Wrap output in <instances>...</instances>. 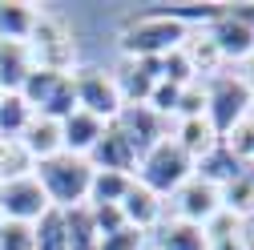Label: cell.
Instances as JSON below:
<instances>
[{
	"mask_svg": "<svg viewBox=\"0 0 254 250\" xmlns=\"http://www.w3.org/2000/svg\"><path fill=\"white\" fill-rule=\"evenodd\" d=\"M45 210H53V206H49L41 182L33 174L12 178V182H0V214H4L8 222H28V226H33Z\"/></svg>",
	"mask_w": 254,
	"mask_h": 250,
	"instance_id": "obj_8",
	"label": "cell"
},
{
	"mask_svg": "<svg viewBox=\"0 0 254 250\" xmlns=\"http://www.w3.org/2000/svg\"><path fill=\"white\" fill-rule=\"evenodd\" d=\"M222 210H230L234 218H250L254 214V174H238L230 186H222Z\"/></svg>",
	"mask_w": 254,
	"mask_h": 250,
	"instance_id": "obj_25",
	"label": "cell"
},
{
	"mask_svg": "<svg viewBox=\"0 0 254 250\" xmlns=\"http://www.w3.org/2000/svg\"><path fill=\"white\" fill-rule=\"evenodd\" d=\"M20 145L28 149L33 166L45 162V158H57V153H65V141H61V121L33 117V121H28V129L20 133Z\"/></svg>",
	"mask_w": 254,
	"mask_h": 250,
	"instance_id": "obj_14",
	"label": "cell"
},
{
	"mask_svg": "<svg viewBox=\"0 0 254 250\" xmlns=\"http://www.w3.org/2000/svg\"><path fill=\"white\" fill-rule=\"evenodd\" d=\"M65 230H69V250H97L101 246V234H97V226H93L89 206L65 210Z\"/></svg>",
	"mask_w": 254,
	"mask_h": 250,
	"instance_id": "obj_24",
	"label": "cell"
},
{
	"mask_svg": "<svg viewBox=\"0 0 254 250\" xmlns=\"http://www.w3.org/2000/svg\"><path fill=\"white\" fill-rule=\"evenodd\" d=\"M105 121L93 117L85 109H73L65 121H61V141H65V153H77V158H89V149L101 141Z\"/></svg>",
	"mask_w": 254,
	"mask_h": 250,
	"instance_id": "obj_13",
	"label": "cell"
},
{
	"mask_svg": "<svg viewBox=\"0 0 254 250\" xmlns=\"http://www.w3.org/2000/svg\"><path fill=\"white\" fill-rule=\"evenodd\" d=\"M117 125H121V133L133 141L137 162H141V153H149L157 141H166V137H170V117L153 113L149 105H125V109L117 113Z\"/></svg>",
	"mask_w": 254,
	"mask_h": 250,
	"instance_id": "obj_9",
	"label": "cell"
},
{
	"mask_svg": "<svg viewBox=\"0 0 254 250\" xmlns=\"http://www.w3.org/2000/svg\"><path fill=\"white\" fill-rule=\"evenodd\" d=\"M182 53H186V61H190V69H194L198 81H202V77L210 81L214 73H222V57H218L214 41L206 37V28H190L186 41H182Z\"/></svg>",
	"mask_w": 254,
	"mask_h": 250,
	"instance_id": "obj_18",
	"label": "cell"
},
{
	"mask_svg": "<svg viewBox=\"0 0 254 250\" xmlns=\"http://www.w3.org/2000/svg\"><path fill=\"white\" fill-rule=\"evenodd\" d=\"M24 105L33 109V117H49V121H65L77 109V89H73V73H53V69H33L20 85Z\"/></svg>",
	"mask_w": 254,
	"mask_h": 250,
	"instance_id": "obj_5",
	"label": "cell"
},
{
	"mask_svg": "<svg viewBox=\"0 0 254 250\" xmlns=\"http://www.w3.org/2000/svg\"><path fill=\"white\" fill-rule=\"evenodd\" d=\"M33 53H28V45L20 41H0V89L4 93H20L24 77L33 73Z\"/></svg>",
	"mask_w": 254,
	"mask_h": 250,
	"instance_id": "obj_17",
	"label": "cell"
},
{
	"mask_svg": "<svg viewBox=\"0 0 254 250\" xmlns=\"http://www.w3.org/2000/svg\"><path fill=\"white\" fill-rule=\"evenodd\" d=\"M121 214H125V222H129V226H137L145 234V230H153L157 222H162V198H157L153 190H145L141 182H133L129 194L121 198Z\"/></svg>",
	"mask_w": 254,
	"mask_h": 250,
	"instance_id": "obj_15",
	"label": "cell"
},
{
	"mask_svg": "<svg viewBox=\"0 0 254 250\" xmlns=\"http://www.w3.org/2000/svg\"><path fill=\"white\" fill-rule=\"evenodd\" d=\"M33 250H69V230H65V210H45L33 222Z\"/></svg>",
	"mask_w": 254,
	"mask_h": 250,
	"instance_id": "obj_23",
	"label": "cell"
},
{
	"mask_svg": "<svg viewBox=\"0 0 254 250\" xmlns=\"http://www.w3.org/2000/svg\"><path fill=\"white\" fill-rule=\"evenodd\" d=\"M250 117H254V105H250Z\"/></svg>",
	"mask_w": 254,
	"mask_h": 250,
	"instance_id": "obj_39",
	"label": "cell"
},
{
	"mask_svg": "<svg viewBox=\"0 0 254 250\" xmlns=\"http://www.w3.org/2000/svg\"><path fill=\"white\" fill-rule=\"evenodd\" d=\"M246 250H254V238H246Z\"/></svg>",
	"mask_w": 254,
	"mask_h": 250,
	"instance_id": "obj_38",
	"label": "cell"
},
{
	"mask_svg": "<svg viewBox=\"0 0 254 250\" xmlns=\"http://www.w3.org/2000/svg\"><path fill=\"white\" fill-rule=\"evenodd\" d=\"M33 121V109L24 105L20 93H4L0 97V137H20Z\"/></svg>",
	"mask_w": 254,
	"mask_h": 250,
	"instance_id": "obj_26",
	"label": "cell"
},
{
	"mask_svg": "<svg viewBox=\"0 0 254 250\" xmlns=\"http://www.w3.org/2000/svg\"><path fill=\"white\" fill-rule=\"evenodd\" d=\"M0 97H4V89H0Z\"/></svg>",
	"mask_w": 254,
	"mask_h": 250,
	"instance_id": "obj_40",
	"label": "cell"
},
{
	"mask_svg": "<svg viewBox=\"0 0 254 250\" xmlns=\"http://www.w3.org/2000/svg\"><path fill=\"white\" fill-rule=\"evenodd\" d=\"M133 178L129 174H109V170H93L89 182V202L85 206H121V198L129 194Z\"/></svg>",
	"mask_w": 254,
	"mask_h": 250,
	"instance_id": "obj_22",
	"label": "cell"
},
{
	"mask_svg": "<svg viewBox=\"0 0 254 250\" xmlns=\"http://www.w3.org/2000/svg\"><path fill=\"white\" fill-rule=\"evenodd\" d=\"M33 20H37V8L24 4V0H0V41H28L33 33Z\"/></svg>",
	"mask_w": 254,
	"mask_h": 250,
	"instance_id": "obj_20",
	"label": "cell"
},
{
	"mask_svg": "<svg viewBox=\"0 0 254 250\" xmlns=\"http://www.w3.org/2000/svg\"><path fill=\"white\" fill-rule=\"evenodd\" d=\"M190 178H194V158H190L174 137H166V141H157L149 153H141L133 182H141L145 190H153L157 198H166V194H178Z\"/></svg>",
	"mask_w": 254,
	"mask_h": 250,
	"instance_id": "obj_3",
	"label": "cell"
},
{
	"mask_svg": "<svg viewBox=\"0 0 254 250\" xmlns=\"http://www.w3.org/2000/svg\"><path fill=\"white\" fill-rule=\"evenodd\" d=\"M174 117H178V121H186V117H206V89H202V81H194V85L182 89Z\"/></svg>",
	"mask_w": 254,
	"mask_h": 250,
	"instance_id": "obj_31",
	"label": "cell"
},
{
	"mask_svg": "<svg viewBox=\"0 0 254 250\" xmlns=\"http://www.w3.org/2000/svg\"><path fill=\"white\" fill-rule=\"evenodd\" d=\"M210 250H246V234H238V238H222V242H210Z\"/></svg>",
	"mask_w": 254,
	"mask_h": 250,
	"instance_id": "obj_36",
	"label": "cell"
},
{
	"mask_svg": "<svg viewBox=\"0 0 254 250\" xmlns=\"http://www.w3.org/2000/svg\"><path fill=\"white\" fill-rule=\"evenodd\" d=\"M238 174H246V166L234 158V153L226 149V145H214L210 153H202V158L194 162V178H202V182H210V186H218V190H222V186H230Z\"/></svg>",
	"mask_w": 254,
	"mask_h": 250,
	"instance_id": "obj_16",
	"label": "cell"
},
{
	"mask_svg": "<svg viewBox=\"0 0 254 250\" xmlns=\"http://www.w3.org/2000/svg\"><path fill=\"white\" fill-rule=\"evenodd\" d=\"M28 53H33V65L37 69H53V73H69L73 69V37H69V28L65 20H57L49 12H37L33 20V33H28Z\"/></svg>",
	"mask_w": 254,
	"mask_h": 250,
	"instance_id": "obj_6",
	"label": "cell"
},
{
	"mask_svg": "<svg viewBox=\"0 0 254 250\" xmlns=\"http://www.w3.org/2000/svg\"><path fill=\"white\" fill-rule=\"evenodd\" d=\"M162 81H170V85H194L198 77H194V69H190V61H186V53L182 49H174V53H166L162 57Z\"/></svg>",
	"mask_w": 254,
	"mask_h": 250,
	"instance_id": "obj_29",
	"label": "cell"
},
{
	"mask_svg": "<svg viewBox=\"0 0 254 250\" xmlns=\"http://www.w3.org/2000/svg\"><path fill=\"white\" fill-rule=\"evenodd\" d=\"M174 210L182 222H194V226H206L210 218L222 210V194H218V186L202 182V178H190L182 190L174 194Z\"/></svg>",
	"mask_w": 254,
	"mask_h": 250,
	"instance_id": "obj_11",
	"label": "cell"
},
{
	"mask_svg": "<svg viewBox=\"0 0 254 250\" xmlns=\"http://www.w3.org/2000/svg\"><path fill=\"white\" fill-rule=\"evenodd\" d=\"M202 234H206V242H222V238H238L242 234V218H234L230 210H218L210 222L202 226Z\"/></svg>",
	"mask_w": 254,
	"mask_h": 250,
	"instance_id": "obj_30",
	"label": "cell"
},
{
	"mask_svg": "<svg viewBox=\"0 0 254 250\" xmlns=\"http://www.w3.org/2000/svg\"><path fill=\"white\" fill-rule=\"evenodd\" d=\"M73 89H77V109L101 117L105 125L117 121V113L125 109V105H121V93H117V85H113V73H101V69L73 73Z\"/></svg>",
	"mask_w": 254,
	"mask_h": 250,
	"instance_id": "obj_7",
	"label": "cell"
},
{
	"mask_svg": "<svg viewBox=\"0 0 254 250\" xmlns=\"http://www.w3.org/2000/svg\"><path fill=\"white\" fill-rule=\"evenodd\" d=\"M145 246V234L137 226H121L113 234H101V246L97 250H141Z\"/></svg>",
	"mask_w": 254,
	"mask_h": 250,
	"instance_id": "obj_33",
	"label": "cell"
},
{
	"mask_svg": "<svg viewBox=\"0 0 254 250\" xmlns=\"http://www.w3.org/2000/svg\"><path fill=\"white\" fill-rule=\"evenodd\" d=\"M174 141L190 153V158H202V153H210L214 145H218V133H214V125L206 121V117H186V121H178V133H174Z\"/></svg>",
	"mask_w": 254,
	"mask_h": 250,
	"instance_id": "obj_21",
	"label": "cell"
},
{
	"mask_svg": "<svg viewBox=\"0 0 254 250\" xmlns=\"http://www.w3.org/2000/svg\"><path fill=\"white\" fill-rule=\"evenodd\" d=\"M190 28L166 12H145V16H133L121 33V53L125 61H141V57H166L174 49H182Z\"/></svg>",
	"mask_w": 254,
	"mask_h": 250,
	"instance_id": "obj_2",
	"label": "cell"
},
{
	"mask_svg": "<svg viewBox=\"0 0 254 250\" xmlns=\"http://www.w3.org/2000/svg\"><path fill=\"white\" fill-rule=\"evenodd\" d=\"M206 37L214 41V49H218L222 61H246V57H254V33L246 24H238V20L226 16V4H222L218 20L206 24Z\"/></svg>",
	"mask_w": 254,
	"mask_h": 250,
	"instance_id": "obj_12",
	"label": "cell"
},
{
	"mask_svg": "<svg viewBox=\"0 0 254 250\" xmlns=\"http://www.w3.org/2000/svg\"><path fill=\"white\" fill-rule=\"evenodd\" d=\"M0 250H33V226L28 222H0Z\"/></svg>",
	"mask_w": 254,
	"mask_h": 250,
	"instance_id": "obj_32",
	"label": "cell"
},
{
	"mask_svg": "<svg viewBox=\"0 0 254 250\" xmlns=\"http://www.w3.org/2000/svg\"><path fill=\"white\" fill-rule=\"evenodd\" d=\"M24 174H33V158L20 145V137H0V182H12Z\"/></svg>",
	"mask_w": 254,
	"mask_h": 250,
	"instance_id": "obj_27",
	"label": "cell"
},
{
	"mask_svg": "<svg viewBox=\"0 0 254 250\" xmlns=\"http://www.w3.org/2000/svg\"><path fill=\"white\" fill-rule=\"evenodd\" d=\"M157 250H210L202 226L194 222H182V218H170V222H157V234H153Z\"/></svg>",
	"mask_w": 254,
	"mask_h": 250,
	"instance_id": "obj_19",
	"label": "cell"
},
{
	"mask_svg": "<svg viewBox=\"0 0 254 250\" xmlns=\"http://www.w3.org/2000/svg\"><path fill=\"white\" fill-rule=\"evenodd\" d=\"M202 89H206V121L214 125V133L222 141L242 117H250L254 93L246 89V81L238 73H214Z\"/></svg>",
	"mask_w": 254,
	"mask_h": 250,
	"instance_id": "obj_4",
	"label": "cell"
},
{
	"mask_svg": "<svg viewBox=\"0 0 254 250\" xmlns=\"http://www.w3.org/2000/svg\"><path fill=\"white\" fill-rule=\"evenodd\" d=\"M226 16L238 20V24H246L250 33H254V4H226Z\"/></svg>",
	"mask_w": 254,
	"mask_h": 250,
	"instance_id": "obj_35",
	"label": "cell"
},
{
	"mask_svg": "<svg viewBox=\"0 0 254 250\" xmlns=\"http://www.w3.org/2000/svg\"><path fill=\"white\" fill-rule=\"evenodd\" d=\"M89 214H93L97 234H113L121 226H129V222H125V214H121V206H89Z\"/></svg>",
	"mask_w": 254,
	"mask_h": 250,
	"instance_id": "obj_34",
	"label": "cell"
},
{
	"mask_svg": "<svg viewBox=\"0 0 254 250\" xmlns=\"http://www.w3.org/2000/svg\"><path fill=\"white\" fill-rule=\"evenodd\" d=\"M33 178L41 182V190L49 198V206L57 210H73L89 202V182H93V166L77 153H57L33 166Z\"/></svg>",
	"mask_w": 254,
	"mask_h": 250,
	"instance_id": "obj_1",
	"label": "cell"
},
{
	"mask_svg": "<svg viewBox=\"0 0 254 250\" xmlns=\"http://www.w3.org/2000/svg\"><path fill=\"white\" fill-rule=\"evenodd\" d=\"M222 145H226L242 166H246V162H254V117H242L234 129L222 137Z\"/></svg>",
	"mask_w": 254,
	"mask_h": 250,
	"instance_id": "obj_28",
	"label": "cell"
},
{
	"mask_svg": "<svg viewBox=\"0 0 254 250\" xmlns=\"http://www.w3.org/2000/svg\"><path fill=\"white\" fill-rule=\"evenodd\" d=\"M238 77H242V81H246V89L254 93V57H246V61H242V73H238Z\"/></svg>",
	"mask_w": 254,
	"mask_h": 250,
	"instance_id": "obj_37",
	"label": "cell"
},
{
	"mask_svg": "<svg viewBox=\"0 0 254 250\" xmlns=\"http://www.w3.org/2000/svg\"><path fill=\"white\" fill-rule=\"evenodd\" d=\"M85 162H89L93 170H109V174H129V178H133V170H137V149H133L129 137L121 133V125L109 121L105 133H101V141L89 149Z\"/></svg>",
	"mask_w": 254,
	"mask_h": 250,
	"instance_id": "obj_10",
	"label": "cell"
}]
</instances>
